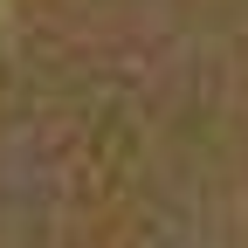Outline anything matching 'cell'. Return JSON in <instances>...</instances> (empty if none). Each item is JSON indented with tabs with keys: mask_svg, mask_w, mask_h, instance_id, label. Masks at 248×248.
<instances>
[{
	"mask_svg": "<svg viewBox=\"0 0 248 248\" xmlns=\"http://www.w3.org/2000/svg\"><path fill=\"white\" fill-rule=\"evenodd\" d=\"M0 248H248V0H14Z\"/></svg>",
	"mask_w": 248,
	"mask_h": 248,
	"instance_id": "1",
	"label": "cell"
}]
</instances>
